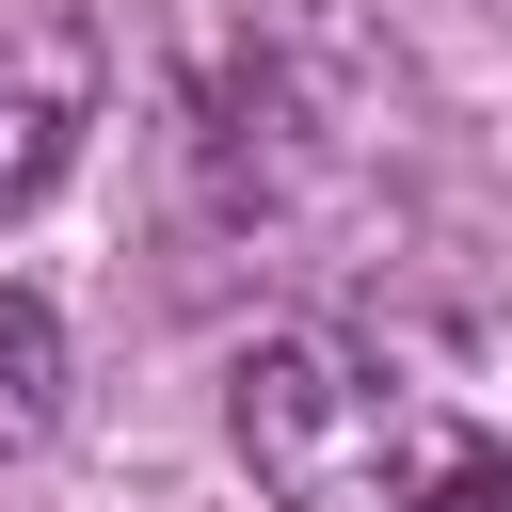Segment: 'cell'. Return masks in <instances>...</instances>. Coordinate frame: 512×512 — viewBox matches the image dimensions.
<instances>
[{"mask_svg":"<svg viewBox=\"0 0 512 512\" xmlns=\"http://www.w3.org/2000/svg\"><path fill=\"white\" fill-rule=\"evenodd\" d=\"M272 512H512V304H320L224 368Z\"/></svg>","mask_w":512,"mask_h":512,"instance_id":"1","label":"cell"},{"mask_svg":"<svg viewBox=\"0 0 512 512\" xmlns=\"http://www.w3.org/2000/svg\"><path fill=\"white\" fill-rule=\"evenodd\" d=\"M48 416H64V320H48V288L0 272V464L48 448Z\"/></svg>","mask_w":512,"mask_h":512,"instance_id":"3","label":"cell"},{"mask_svg":"<svg viewBox=\"0 0 512 512\" xmlns=\"http://www.w3.org/2000/svg\"><path fill=\"white\" fill-rule=\"evenodd\" d=\"M96 32L64 16V0H0V208H32L64 160H80V128H96Z\"/></svg>","mask_w":512,"mask_h":512,"instance_id":"2","label":"cell"}]
</instances>
